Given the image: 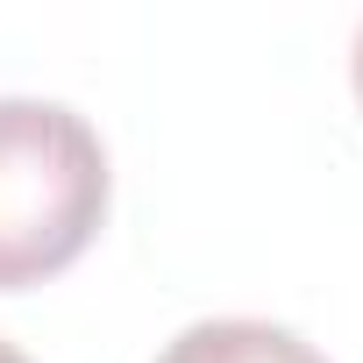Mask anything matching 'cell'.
Segmentation results:
<instances>
[{
	"mask_svg": "<svg viewBox=\"0 0 363 363\" xmlns=\"http://www.w3.org/2000/svg\"><path fill=\"white\" fill-rule=\"evenodd\" d=\"M349 72H356V100H363V29H356V65Z\"/></svg>",
	"mask_w": 363,
	"mask_h": 363,
	"instance_id": "3",
	"label": "cell"
},
{
	"mask_svg": "<svg viewBox=\"0 0 363 363\" xmlns=\"http://www.w3.org/2000/svg\"><path fill=\"white\" fill-rule=\"evenodd\" d=\"M0 363H29V356H22V349H15V342H0Z\"/></svg>",
	"mask_w": 363,
	"mask_h": 363,
	"instance_id": "4",
	"label": "cell"
},
{
	"mask_svg": "<svg viewBox=\"0 0 363 363\" xmlns=\"http://www.w3.org/2000/svg\"><path fill=\"white\" fill-rule=\"evenodd\" d=\"M157 363H328V356L271 320H193L186 335L164 342Z\"/></svg>",
	"mask_w": 363,
	"mask_h": 363,
	"instance_id": "2",
	"label": "cell"
},
{
	"mask_svg": "<svg viewBox=\"0 0 363 363\" xmlns=\"http://www.w3.org/2000/svg\"><path fill=\"white\" fill-rule=\"evenodd\" d=\"M107 221V150L65 100H0V292L43 285Z\"/></svg>",
	"mask_w": 363,
	"mask_h": 363,
	"instance_id": "1",
	"label": "cell"
}]
</instances>
